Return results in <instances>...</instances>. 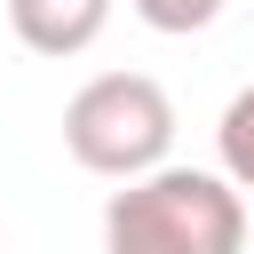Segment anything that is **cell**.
Masks as SVG:
<instances>
[{
    "mask_svg": "<svg viewBox=\"0 0 254 254\" xmlns=\"http://www.w3.org/2000/svg\"><path fill=\"white\" fill-rule=\"evenodd\" d=\"M111 24V0H8V32L32 56H87Z\"/></svg>",
    "mask_w": 254,
    "mask_h": 254,
    "instance_id": "3",
    "label": "cell"
},
{
    "mask_svg": "<svg viewBox=\"0 0 254 254\" xmlns=\"http://www.w3.org/2000/svg\"><path fill=\"white\" fill-rule=\"evenodd\" d=\"M214 151H222V175L254 198V79L222 103V119H214Z\"/></svg>",
    "mask_w": 254,
    "mask_h": 254,
    "instance_id": "4",
    "label": "cell"
},
{
    "mask_svg": "<svg viewBox=\"0 0 254 254\" xmlns=\"http://www.w3.org/2000/svg\"><path fill=\"white\" fill-rule=\"evenodd\" d=\"M222 8H230V0H135V16H143L151 32H167V40H190V32H206Z\"/></svg>",
    "mask_w": 254,
    "mask_h": 254,
    "instance_id": "5",
    "label": "cell"
},
{
    "mask_svg": "<svg viewBox=\"0 0 254 254\" xmlns=\"http://www.w3.org/2000/svg\"><path fill=\"white\" fill-rule=\"evenodd\" d=\"M246 254H254V238H246Z\"/></svg>",
    "mask_w": 254,
    "mask_h": 254,
    "instance_id": "6",
    "label": "cell"
},
{
    "mask_svg": "<svg viewBox=\"0 0 254 254\" xmlns=\"http://www.w3.org/2000/svg\"><path fill=\"white\" fill-rule=\"evenodd\" d=\"M64 151L103 175V183H135L151 167H167L175 151V103L151 71H95L71 103H64Z\"/></svg>",
    "mask_w": 254,
    "mask_h": 254,
    "instance_id": "2",
    "label": "cell"
},
{
    "mask_svg": "<svg viewBox=\"0 0 254 254\" xmlns=\"http://www.w3.org/2000/svg\"><path fill=\"white\" fill-rule=\"evenodd\" d=\"M103 254H246V190L206 167H151L111 190Z\"/></svg>",
    "mask_w": 254,
    "mask_h": 254,
    "instance_id": "1",
    "label": "cell"
}]
</instances>
